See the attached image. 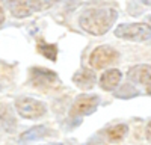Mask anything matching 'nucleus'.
I'll return each instance as SVG.
<instances>
[{
    "label": "nucleus",
    "mask_w": 151,
    "mask_h": 145,
    "mask_svg": "<svg viewBox=\"0 0 151 145\" xmlns=\"http://www.w3.org/2000/svg\"><path fill=\"white\" fill-rule=\"evenodd\" d=\"M11 14L17 18L29 17L35 12L52 8L56 0H6Z\"/></svg>",
    "instance_id": "nucleus-2"
},
{
    "label": "nucleus",
    "mask_w": 151,
    "mask_h": 145,
    "mask_svg": "<svg viewBox=\"0 0 151 145\" xmlns=\"http://www.w3.org/2000/svg\"><path fill=\"white\" fill-rule=\"evenodd\" d=\"M30 83L36 89H50L55 88V85L59 83L58 74L55 71L48 68H41V67H33L30 70Z\"/></svg>",
    "instance_id": "nucleus-6"
},
{
    "label": "nucleus",
    "mask_w": 151,
    "mask_h": 145,
    "mask_svg": "<svg viewBox=\"0 0 151 145\" xmlns=\"http://www.w3.org/2000/svg\"><path fill=\"white\" fill-rule=\"evenodd\" d=\"M100 103L98 95H80L74 100L71 109H70V115L73 118H80L85 115H89L95 112V109Z\"/></svg>",
    "instance_id": "nucleus-7"
},
{
    "label": "nucleus",
    "mask_w": 151,
    "mask_h": 145,
    "mask_svg": "<svg viewBox=\"0 0 151 145\" xmlns=\"http://www.w3.org/2000/svg\"><path fill=\"white\" fill-rule=\"evenodd\" d=\"M145 135H147V139L151 142V121L148 123V126H147V128H145Z\"/></svg>",
    "instance_id": "nucleus-14"
},
{
    "label": "nucleus",
    "mask_w": 151,
    "mask_h": 145,
    "mask_svg": "<svg viewBox=\"0 0 151 145\" xmlns=\"http://www.w3.org/2000/svg\"><path fill=\"white\" fill-rule=\"evenodd\" d=\"M115 36L121 39L133 41V42H142L151 38V26L147 23L119 24L115 29Z\"/></svg>",
    "instance_id": "nucleus-3"
},
{
    "label": "nucleus",
    "mask_w": 151,
    "mask_h": 145,
    "mask_svg": "<svg viewBox=\"0 0 151 145\" xmlns=\"http://www.w3.org/2000/svg\"><path fill=\"white\" fill-rule=\"evenodd\" d=\"M48 145H67V144H48Z\"/></svg>",
    "instance_id": "nucleus-17"
},
{
    "label": "nucleus",
    "mask_w": 151,
    "mask_h": 145,
    "mask_svg": "<svg viewBox=\"0 0 151 145\" xmlns=\"http://www.w3.org/2000/svg\"><path fill=\"white\" fill-rule=\"evenodd\" d=\"M88 145H94V144H88Z\"/></svg>",
    "instance_id": "nucleus-18"
},
{
    "label": "nucleus",
    "mask_w": 151,
    "mask_h": 145,
    "mask_svg": "<svg viewBox=\"0 0 151 145\" xmlns=\"http://www.w3.org/2000/svg\"><path fill=\"white\" fill-rule=\"evenodd\" d=\"M36 48H38V53L42 55L47 59H50L52 62H55L58 59V47L55 44H47L45 41H38Z\"/></svg>",
    "instance_id": "nucleus-12"
},
{
    "label": "nucleus",
    "mask_w": 151,
    "mask_h": 145,
    "mask_svg": "<svg viewBox=\"0 0 151 145\" xmlns=\"http://www.w3.org/2000/svg\"><path fill=\"white\" fill-rule=\"evenodd\" d=\"M147 94H150V95H151V85H150V86L147 88Z\"/></svg>",
    "instance_id": "nucleus-16"
},
{
    "label": "nucleus",
    "mask_w": 151,
    "mask_h": 145,
    "mask_svg": "<svg viewBox=\"0 0 151 145\" xmlns=\"http://www.w3.org/2000/svg\"><path fill=\"white\" fill-rule=\"evenodd\" d=\"M127 131H129V127L125 124H118V126H113V127L107 128L106 130V136L112 142H118V141H121L125 135H127Z\"/></svg>",
    "instance_id": "nucleus-13"
},
{
    "label": "nucleus",
    "mask_w": 151,
    "mask_h": 145,
    "mask_svg": "<svg viewBox=\"0 0 151 145\" xmlns=\"http://www.w3.org/2000/svg\"><path fill=\"white\" fill-rule=\"evenodd\" d=\"M48 133H50V130L45 126H36V127H33V128H30L27 131H24L21 135V138H20V141H23V142L36 141V139L44 138V136H48Z\"/></svg>",
    "instance_id": "nucleus-11"
},
{
    "label": "nucleus",
    "mask_w": 151,
    "mask_h": 145,
    "mask_svg": "<svg viewBox=\"0 0 151 145\" xmlns=\"http://www.w3.org/2000/svg\"><path fill=\"white\" fill-rule=\"evenodd\" d=\"M116 18H118V11L115 8H110V6L91 8V9H86L80 15L79 24L85 32L94 36H101L112 29Z\"/></svg>",
    "instance_id": "nucleus-1"
},
{
    "label": "nucleus",
    "mask_w": 151,
    "mask_h": 145,
    "mask_svg": "<svg viewBox=\"0 0 151 145\" xmlns=\"http://www.w3.org/2000/svg\"><path fill=\"white\" fill-rule=\"evenodd\" d=\"M95 74L94 71L89 68H82L80 71H77L76 74L73 76V82L77 85V88L86 91V89H91L94 85H95Z\"/></svg>",
    "instance_id": "nucleus-9"
},
{
    "label": "nucleus",
    "mask_w": 151,
    "mask_h": 145,
    "mask_svg": "<svg viewBox=\"0 0 151 145\" xmlns=\"http://www.w3.org/2000/svg\"><path fill=\"white\" fill-rule=\"evenodd\" d=\"M118 52L109 45H100L89 55V65L94 70H103L118 60Z\"/></svg>",
    "instance_id": "nucleus-5"
},
{
    "label": "nucleus",
    "mask_w": 151,
    "mask_h": 145,
    "mask_svg": "<svg viewBox=\"0 0 151 145\" xmlns=\"http://www.w3.org/2000/svg\"><path fill=\"white\" fill-rule=\"evenodd\" d=\"M121 79H122V74L119 70H115V68L106 70L101 74V77H100V88L103 91H113L118 86Z\"/></svg>",
    "instance_id": "nucleus-8"
},
{
    "label": "nucleus",
    "mask_w": 151,
    "mask_h": 145,
    "mask_svg": "<svg viewBox=\"0 0 151 145\" xmlns=\"http://www.w3.org/2000/svg\"><path fill=\"white\" fill-rule=\"evenodd\" d=\"M129 79L141 83V85H151V65H136L133 68H130L129 71Z\"/></svg>",
    "instance_id": "nucleus-10"
},
{
    "label": "nucleus",
    "mask_w": 151,
    "mask_h": 145,
    "mask_svg": "<svg viewBox=\"0 0 151 145\" xmlns=\"http://www.w3.org/2000/svg\"><path fill=\"white\" fill-rule=\"evenodd\" d=\"M15 109L17 112L26 119H38L41 118L47 107L42 101H38L35 98H29V97H20L15 100Z\"/></svg>",
    "instance_id": "nucleus-4"
},
{
    "label": "nucleus",
    "mask_w": 151,
    "mask_h": 145,
    "mask_svg": "<svg viewBox=\"0 0 151 145\" xmlns=\"http://www.w3.org/2000/svg\"><path fill=\"white\" fill-rule=\"evenodd\" d=\"M141 2H142L144 5H148V6H151V0H141Z\"/></svg>",
    "instance_id": "nucleus-15"
}]
</instances>
